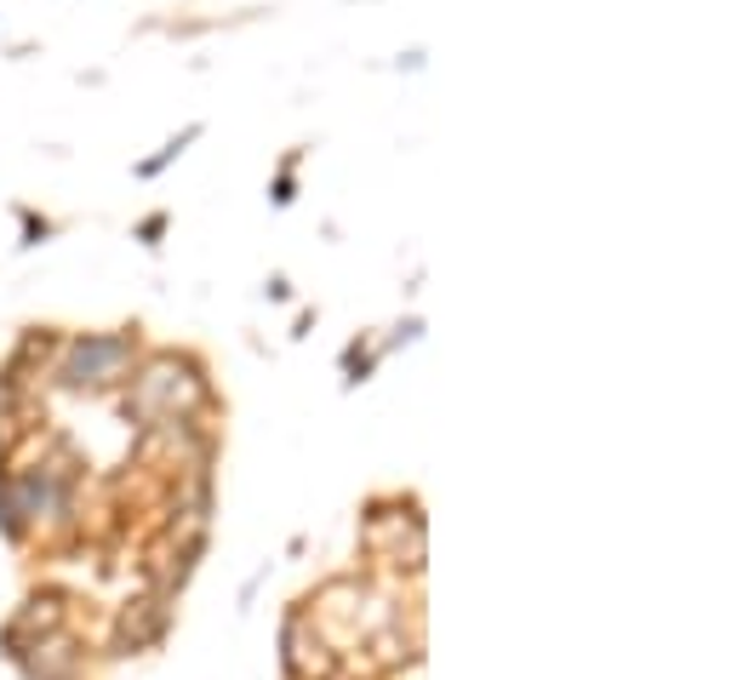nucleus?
I'll return each instance as SVG.
<instances>
[{"label":"nucleus","mask_w":737,"mask_h":680,"mask_svg":"<svg viewBox=\"0 0 737 680\" xmlns=\"http://www.w3.org/2000/svg\"><path fill=\"white\" fill-rule=\"evenodd\" d=\"M194 138H200V126H189V132H183V138H172V144H166V149H160L155 160H144V166H138V172H144V178H155V172H160V166H166V160H178V155H183V144H194Z\"/></svg>","instance_id":"obj_1"}]
</instances>
